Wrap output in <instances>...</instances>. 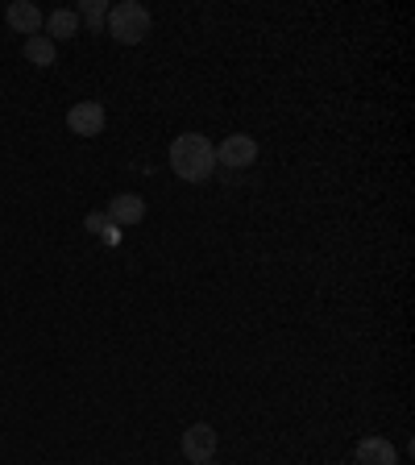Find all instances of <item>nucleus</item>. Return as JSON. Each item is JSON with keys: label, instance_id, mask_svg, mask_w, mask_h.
<instances>
[{"label": "nucleus", "instance_id": "obj_4", "mask_svg": "<svg viewBox=\"0 0 415 465\" xmlns=\"http://www.w3.org/2000/svg\"><path fill=\"white\" fill-rule=\"evenodd\" d=\"M104 125H108V113L100 100H79V104L67 108V129L75 137H96L104 134Z\"/></svg>", "mask_w": 415, "mask_h": 465}, {"label": "nucleus", "instance_id": "obj_11", "mask_svg": "<svg viewBox=\"0 0 415 465\" xmlns=\"http://www.w3.org/2000/svg\"><path fill=\"white\" fill-rule=\"evenodd\" d=\"M75 17L84 21V25H92V34H96V29L108 21V5H104V0H79Z\"/></svg>", "mask_w": 415, "mask_h": 465}, {"label": "nucleus", "instance_id": "obj_6", "mask_svg": "<svg viewBox=\"0 0 415 465\" xmlns=\"http://www.w3.org/2000/svg\"><path fill=\"white\" fill-rule=\"evenodd\" d=\"M108 224H116V229H121V224H142L145 221V200L137 192H121V195H113V200H108Z\"/></svg>", "mask_w": 415, "mask_h": 465}, {"label": "nucleus", "instance_id": "obj_13", "mask_svg": "<svg viewBox=\"0 0 415 465\" xmlns=\"http://www.w3.org/2000/svg\"><path fill=\"white\" fill-rule=\"evenodd\" d=\"M203 465H221V461H203Z\"/></svg>", "mask_w": 415, "mask_h": 465}, {"label": "nucleus", "instance_id": "obj_1", "mask_svg": "<svg viewBox=\"0 0 415 465\" xmlns=\"http://www.w3.org/2000/svg\"><path fill=\"white\" fill-rule=\"evenodd\" d=\"M171 171L183 183H208L216 171V145L203 134H179L171 142Z\"/></svg>", "mask_w": 415, "mask_h": 465}, {"label": "nucleus", "instance_id": "obj_2", "mask_svg": "<svg viewBox=\"0 0 415 465\" xmlns=\"http://www.w3.org/2000/svg\"><path fill=\"white\" fill-rule=\"evenodd\" d=\"M104 25H108V34H113L121 46H137V42H145V34H150L154 17H150V9L137 5V0H121V5H108Z\"/></svg>", "mask_w": 415, "mask_h": 465}, {"label": "nucleus", "instance_id": "obj_12", "mask_svg": "<svg viewBox=\"0 0 415 465\" xmlns=\"http://www.w3.org/2000/svg\"><path fill=\"white\" fill-rule=\"evenodd\" d=\"M100 229H113V224H108L104 213H92V216H87V232H100Z\"/></svg>", "mask_w": 415, "mask_h": 465}, {"label": "nucleus", "instance_id": "obj_8", "mask_svg": "<svg viewBox=\"0 0 415 465\" xmlns=\"http://www.w3.org/2000/svg\"><path fill=\"white\" fill-rule=\"evenodd\" d=\"M399 461V449L390 445L387 436H366L358 440V465H395Z\"/></svg>", "mask_w": 415, "mask_h": 465}, {"label": "nucleus", "instance_id": "obj_3", "mask_svg": "<svg viewBox=\"0 0 415 465\" xmlns=\"http://www.w3.org/2000/svg\"><path fill=\"white\" fill-rule=\"evenodd\" d=\"M258 163V142L250 134H229L216 145V166H229V171H245V166Z\"/></svg>", "mask_w": 415, "mask_h": 465}, {"label": "nucleus", "instance_id": "obj_7", "mask_svg": "<svg viewBox=\"0 0 415 465\" xmlns=\"http://www.w3.org/2000/svg\"><path fill=\"white\" fill-rule=\"evenodd\" d=\"M5 21H9L13 34H25V38H34V34L46 25L42 9H38V5H29V0H13L9 9H5Z\"/></svg>", "mask_w": 415, "mask_h": 465}, {"label": "nucleus", "instance_id": "obj_9", "mask_svg": "<svg viewBox=\"0 0 415 465\" xmlns=\"http://www.w3.org/2000/svg\"><path fill=\"white\" fill-rule=\"evenodd\" d=\"M21 54H25V63H34V67H54L58 46L46 38V34H34V38H25V46H21Z\"/></svg>", "mask_w": 415, "mask_h": 465}, {"label": "nucleus", "instance_id": "obj_5", "mask_svg": "<svg viewBox=\"0 0 415 465\" xmlns=\"http://www.w3.org/2000/svg\"><path fill=\"white\" fill-rule=\"evenodd\" d=\"M179 449H183V457L192 465H203L216 457V428L212 424H192L183 432V440H179Z\"/></svg>", "mask_w": 415, "mask_h": 465}, {"label": "nucleus", "instance_id": "obj_10", "mask_svg": "<svg viewBox=\"0 0 415 465\" xmlns=\"http://www.w3.org/2000/svg\"><path fill=\"white\" fill-rule=\"evenodd\" d=\"M79 34V17H75V9H54L46 17V38L50 42H63V38H75Z\"/></svg>", "mask_w": 415, "mask_h": 465}]
</instances>
